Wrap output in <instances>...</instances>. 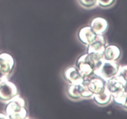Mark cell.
I'll list each match as a JSON object with an SVG mask.
<instances>
[{
	"label": "cell",
	"mask_w": 127,
	"mask_h": 119,
	"mask_svg": "<svg viewBox=\"0 0 127 119\" xmlns=\"http://www.w3.org/2000/svg\"><path fill=\"white\" fill-rule=\"evenodd\" d=\"M4 112L9 119H27V102L24 98L17 95L6 103Z\"/></svg>",
	"instance_id": "7a4b0ae2"
},
{
	"label": "cell",
	"mask_w": 127,
	"mask_h": 119,
	"mask_svg": "<svg viewBox=\"0 0 127 119\" xmlns=\"http://www.w3.org/2000/svg\"><path fill=\"white\" fill-rule=\"evenodd\" d=\"M1 75L0 74V81H1Z\"/></svg>",
	"instance_id": "7402d4cb"
},
{
	"label": "cell",
	"mask_w": 127,
	"mask_h": 119,
	"mask_svg": "<svg viewBox=\"0 0 127 119\" xmlns=\"http://www.w3.org/2000/svg\"><path fill=\"white\" fill-rule=\"evenodd\" d=\"M90 27L96 34H104L107 30L109 24L106 19L103 17H97L92 20Z\"/></svg>",
	"instance_id": "7c38bea8"
},
{
	"label": "cell",
	"mask_w": 127,
	"mask_h": 119,
	"mask_svg": "<svg viewBox=\"0 0 127 119\" xmlns=\"http://www.w3.org/2000/svg\"><path fill=\"white\" fill-rule=\"evenodd\" d=\"M117 75L122 77L127 83V64L120 66Z\"/></svg>",
	"instance_id": "d6986e66"
},
{
	"label": "cell",
	"mask_w": 127,
	"mask_h": 119,
	"mask_svg": "<svg viewBox=\"0 0 127 119\" xmlns=\"http://www.w3.org/2000/svg\"><path fill=\"white\" fill-rule=\"evenodd\" d=\"M122 107L123 108H124L125 109H126V110H127V93L126 95H125V99H124V102H123V104L122 105Z\"/></svg>",
	"instance_id": "ffe728a7"
},
{
	"label": "cell",
	"mask_w": 127,
	"mask_h": 119,
	"mask_svg": "<svg viewBox=\"0 0 127 119\" xmlns=\"http://www.w3.org/2000/svg\"><path fill=\"white\" fill-rule=\"evenodd\" d=\"M107 45V42L104 34H97L95 40L87 46L86 52L103 55Z\"/></svg>",
	"instance_id": "8992f818"
},
{
	"label": "cell",
	"mask_w": 127,
	"mask_h": 119,
	"mask_svg": "<svg viewBox=\"0 0 127 119\" xmlns=\"http://www.w3.org/2000/svg\"><path fill=\"white\" fill-rule=\"evenodd\" d=\"M0 119H9L8 117L6 115V114H2V113H0Z\"/></svg>",
	"instance_id": "44dd1931"
},
{
	"label": "cell",
	"mask_w": 127,
	"mask_h": 119,
	"mask_svg": "<svg viewBox=\"0 0 127 119\" xmlns=\"http://www.w3.org/2000/svg\"><path fill=\"white\" fill-rule=\"evenodd\" d=\"M120 66L117 61H109L104 60L99 68L94 72V74L107 81L117 75Z\"/></svg>",
	"instance_id": "277c9868"
},
{
	"label": "cell",
	"mask_w": 127,
	"mask_h": 119,
	"mask_svg": "<svg viewBox=\"0 0 127 119\" xmlns=\"http://www.w3.org/2000/svg\"><path fill=\"white\" fill-rule=\"evenodd\" d=\"M78 2L85 8H91L97 5V0H78Z\"/></svg>",
	"instance_id": "e0dca14e"
},
{
	"label": "cell",
	"mask_w": 127,
	"mask_h": 119,
	"mask_svg": "<svg viewBox=\"0 0 127 119\" xmlns=\"http://www.w3.org/2000/svg\"><path fill=\"white\" fill-rule=\"evenodd\" d=\"M13 57L7 53H0V74L1 76H8L14 68Z\"/></svg>",
	"instance_id": "5b68a950"
},
{
	"label": "cell",
	"mask_w": 127,
	"mask_h": 119,
	"mask_svg": "<svg viewBox=\"0 0 127 119\" xmlns=\"http://www.w3.org/2000/svg\"><path fill=\"white\" fill-rule=\"evenodd\" d=\"M67 95L71 100H78L81 99L79 90V84H69L66 90Z\"/></svg>",
	"instance_id": "5bb4252c"
},
{
	"label": "cell",
	"mask_w": 127,
	"mask_h": 119,
	"mask_svg": "<svg viewBox=\"0 0 127 119\" xmlns=\"http://www.w3.org/2000/svg\"><path fill=\"white\" fill-rule=\"evenodd\" d=\"M63 78L68 84H79L84 81V78L76 66H70L64 71Z\"/></svg>",
	"instance_id": "52a82bcc"
},
{
	"label": "cell",
	"mask_w": 127,
	"mask_h": 119,
	"mask_svg": "<svg viewBox=\"0 0 127 119\" xmlns=\"http://www.w3.org/2000/svg\"><path fill=\"white\" fill-rule=\"evenodd\" d=\"M104 60L103 55L94 53H86L77 60L76 66L84 79H89L94 74Z\"/></svg>",
	"instance_id": "6da1fadb"
},
{
	"label": "cell",
	"mask_w": 127,
	"mask_h": 119,
	"mask_svg": "<svg viewBox=\"0 0 127 119\" xmlns=\"http://www.w3.org/2000/svg\"><path fill=\"white\" fill-rule=\"evenodd\" d=\"M115 0H97V5L103 8H107L112 6Z\"/></svg>",
	"instance_id": "ac0fdd59"
},
{
	"label": "cell",
	"mask_w": 127,
	"mask_h": 119,
	"mask_svg": "<svg viewBox=\"0 0 127 119\" xmlns=\"http://www.w3.org/2000/svg\"><path fill=\"white\" fill-rule=\"evenodd\" d=\"M92 98L93 99V100L100 106L108 105L112 100V94L107 89L99 94H94Z\"/></svg>",
	"instance_id": "4fadbf2b"
},
{
	"label": "cell",
	"mask_w": 127,
	"mask_h": 119,
	"mask_svg": "<svg viewBox=\"0 0 127 119\" xmlns=\"http://www.w3.org/2000/svg\"><path fill=\"white\" fill-rule=\"evenodd\" d=\"M121 50L115 45H107L103 53L104 60L109 61H117L121 57Z\"/></svg>",
	"instance_id": "8fae6325"
},
{
	"label": "cell",
	"mask_w": 127,
	"mask_h": 119,
	"mask_svg": "<svg viewBox=\"0 0 127 119\" xmlns=\"http://www.w3.org/2000/svg\"><path fill=\"white\" fill-rule=\"evenodd\" d=\"M97 34L94 32L90 26H85L79 29L78 33V38L81 43L88 46L95 40Z\"/></svg>",
	"instance_id": "9c48e42d"
},
{
	"label": "cell",
	"mask_w": 127,
	"mask_h": 119,
	"mask_svg": "<svg viewBox=\"0 0 127 119\" xmlns=\"http://www.w3.org/2000/svg\"><path fill=\"white\" fill-rule=\"evenodd\" d=\"M19 95L17 86L9 80L8 76H1L0 81V101L7 103Z\"/></svg>",
	"instance_id": "3957f363"
},
{
	"label": "cell",
	"mask_w": 127,
	"mask_h": 119,
	"mask_svg": "<svg viewBox=\"0 0 127 119\" xmlns=\"http://www.w3.org/2000/svg\"><path fill=\"white\" fill-rule=\"evenodd\" d=\"M127 93V89H122V90H120V91L117 92L115 93V94H112V100L115 104L118 105H120L123 104V102L125 99V95H126Z\"/></svg>",
	"instance_id": "2e32d148"
},
{
	"label": "cell",
	"mask_w": 127,
	"mask_h": 119,
	"mask_svg": "<svg viewBox=\"0 0 127 119\" xmlns=\"http://www.w3.org/2000/svg\"><path fill=\"white\" fill-rule=\"evenodd\" d=\"M127 85V82L119 75H116L108 79L105 83L106 89L110 92L112 95L122 89H125Z\"/></svg>",
	"instance_id": "ba28073f"
},
{
	"label": "cell",
	"mask_w": 127,
	"mask_h": 119,
	"mask_svg": "<svg viewBox=\"0 0 127 119\" xmlns=\"http://www.w3.org/2000/svg\"><path fill=\"white\" fill-rule=\"evenodd\" d=\"M79 90L81 99H91L94 95L88 86L87 79H84V81L79 84Z\"/></svg>",
	"instance_id": "9a60e30c"
},
{
	"label": "cell",
	"mask_w": 127,
	"mask_h": 119,
	"mask_svg": "<svg viewBox=\"0 0 127 119\" xmlns=\"http://www.w3.org/2000/svg\"><path fill=\"white\" fill-rule=\"evenodd\" d=\"M88 79V86L94 94H99L106 89V81L97 76L94 75Z\"/></svg>",
	"instance_id": "30bf717a"
}]
</instances>
